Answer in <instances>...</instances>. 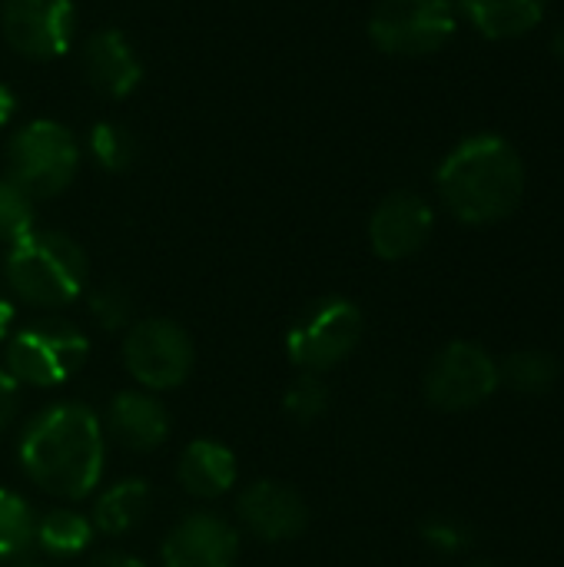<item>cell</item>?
<instances>
[{
	"label": "cell",
	"instance_id": "6da1fadb",
	"mask_svg": "<svg viewBox=\"0 0 564 567\" xmlns=\"http://www.w3.org/2000/svg\"><path fill=\"white\" fill-rule=\"evenodd\" d=\"M17 455L37 488L63 502H80L103 478V425L83 402L47 405L27 422Z\"/></svg>",
	"mask_w": 564,
	"mask_h": 567
},
{
	"label": "cell",
	"instance_id": "7a4b0ae2",
	"mask_svg": "<svg viewBox=\"0 0 564 567\" xmlns=\"http://www.w3.org/2000/svg\"><path fill=\"white\" fill-rule=\"evenodd\" d=\"M435 183L445 209L459 223L492 226L519 209L525 196V163L509 140L479 133L445 156Z\"/></svg>",
	"mask_w": 564,
	"mask_h": 567
},
{
	"label": "cell",
	"instance_id": "3957f363",
	"mask_svg": "<svg viewBox=\"0 0 564 567\" xmlns=\"http://www.w3.org/2000/svg\"><path fill=\"white\" fill-rule=\"evenodd\" d=\"M3 282L13 299L37 309H63L86 286V252L76 239L53 229H33L7 246Z\"/></svg>",
	"mask_w": 564,
	"mask_h": 567
},
{
	"label": "cell",
	"instance_id": "277c9868",
	"mask_svg": "<svg viewBox=\"0 0 564 567\" xmlns=\"http://www.w3.org/2000/svg\"><path fill=\"white\" fill-rule=\"evenodd\" d=\"M80 169V140L57 120H30L7 140V179L33 199L60 196Z\"/></svg>",
	"mask_w": 564,
	"mask_h": 567
},
{
	"label": "cell",
	"instance_id": "5b68a950",
	"mask_svg": "<svg viewBox=\"0 0 564 567\" xmlns=\"http://www.w3.org/2000/svg\"><path fill=\"white\" fill-rule=\"evenodd\" d=\"M90 342L70 319H37L10 332L7 339V372L20 385H63L86 362Z\"/></svg>",
	"mask_w": 564,
	"mask_h": 567
},
{
	"label": "cell",
	"instance_id": "8992f818",
	"mask_svg": "<svg viewBox=\"0 0 564 567\" xmlns=\"http://www.w3.org/2000/svg\"><path fill=\"white\" fill-rule=\"evenodd\" d=\"M362 329H366V319L352 299L322 296L309 302L289 326L286 355L302 372H312V375L329 372L356 352Z\"/></svg>",
	"mask_w": 564,
	"mask_h": 567
},
{
	"label": "cell",
	"instance_id": "52a82bcc",
	"mask_svg": "<svg viewBox=\"0 0 564 567\" xmlns=\"http://www.w3.org/2000/svg\"><path fill=\"white\" fill-rule=\"evenodd\" d=\"M455 33L449 0H379L369 17V40L389 56H429Z\"/></svg>",
	"mask_w": 564,
	"mask_h": 567
},
{
	"label": "cell",
	"instance_id": "ba28073f",
	"mask_svg": "<svg viewBox=\"0 0 564 567\" xmlns=\"http://www.w3.org/2000/svg\"><path fill=\"white\" fill-rule=\"evenodd\" d=\"M123 365L146 392L180 389L193 372V339L173 319H140L126 329Z\"/></svg>",
	"mask_w": 564,
	"mask_h": 567
},
{
	"label": "cell",
	"instance_id": "9c48e42d",
	"mask_svg": "<svg viewBox=\"0 0 564 567\" xmlns=\"http://www.w3.org/2000/svg\"><path fill=\"white\" fill-rule=\"evenodd\" d=\"M502 389L499 362L479 342H449L435 352L425 372V399L439 412H469L485 405Z\"/></svg>",
	"mask_w": 564,
	"mask_h": 567
},
{
	"label": "cell",
	"instance_id": "30bf717a",
	"mask_svg": "<svg viewBox=\"0 0 564 567\" xmlns=\"http://www.w3.org/2000/svg\"><path fill=\"white\" fill-rule=\"evenodd\" d=\"M0 30L13 53L53 60L76 40V7L73 0H3Z\"/></svg>",
	"mask_w": 564,
	"mask_h": 567
},
{
	"label": "cell",
	"instance_id": "8fae6325",
	"mask_svg": "<svg viewBox=\"0 0 564 567\" xmlns=\"http://www.w3.org/2000/svg\"><path fill=\"white\" fill-rule=\"evenodd\" d=\"M435 226V213L432 206L409 189L389 193L369 219V246L379 259L386 262H402L409 256H416Z\"/></svg>",
	"mask_w": 564,
	"mask_h": 567
},
{
	"label": "cell",
	"instance_id": "7c38bea8",
	"mask_svg": "<svg viewBox=\"0 0 564 567\" xmlns=\"http://www.w3.org/2000/svg\"><path fill=\"white\" fill-rule=\"evenodd\" d=\"M160 558L163 567H233L239 532L213 512H193L170 528Z\"/></svg>",
	"mask_w": 564,
	"mask_h": 567
},
{
	"label": "cell",
	"instance_id": "4fadbf2b",
	"mask_svg": "<svg viewBox=\"0 0 564 567\" xmlns=\"http://www.w3.org/2000/svg\"><path fill=\"white\" fill-rule=\"evenodd\" d=\"M236 512L243 528L269 545L293 542L309 525V508L302 495L283 482H253L249 488H243Z\"/></svg>",
	"mask_w": 564,
	"mask_h": 567
},
{
	"label": "cell",
	"instance_id": "5bb4252c",
	"mask_svg": "<svg viewBox=\"0 0 564 567\" xmlns=\"http://www.w3.org/2000/svg\"><path fill=\"white\" fill-rule=\"evenodd\" d=\"M80 63H83L86 83L106 100H126L143 80L140 53L133 50L126 33L116 27H103V30L90 33L83 40Z\"/></svg>",
	"mask_w": 564,
	"mask_h": 567
},
{
	"label": "cell",
	"instance_id": "9a60e30c",
	"mask_svg": "<svg viewBox=\"0 0 564 567\" xmlns=\"http://www.w3.org/2000/svg\"><path fill=\"white\" fill-rule=\"evenodd\" d=\"M110 435L130 452H156L170 439V415L153 392H116L106 412Z\"/></svg>",
	"mask_w": 564,
	"mask_h": 567
},
{
	"label": "cell",
	"instance_id": "2e32d148",
	"mask_svg": "<svg viewBox=\"0 0 564 567\" xmlns=\"http://www.w3.org/2000/svg\"><path fill=\"white\" fill-rule=\"evenodd\" d=\"M176 478L180 485L193 495V498H219L226 495L236 478H239V465L236 455L213 442V439H196L183 449L180 465H176Z\"/></svg>",
	"mask_w": 564,
	"mask_h": 567
},
{
	"label": "cell",
	"instance_id": "e0dca14e",
	"mask_svg": "<svg viewBox=\"0 0 564 567\" xmlns=\"http://www.w3.org/2000/svg\"><path fill=\"white\" fill-rule=\"evenodd\" d=\"M469 23L492 40H512L535 30L548 0H459Z\"/></svg>",
	"mask_w": 564,
	"mask_h": 567
},
{
	"label": "cell",
	"instance_id": "ac0fdd59",
	"mask_svg": "<svg viewBox=\"0 0 564 567\" xmlns=\"http://www.w3.org/2000/svg\"><path fill=\"white\" fill-rule=\"evenodd\" d=\"M150 502H153V495L143 478H123L100 492L90 525H93V532H100L106 538L130 535L150 515Z\"/></svg>",
	"mask_w": 564,
	"mask_h": 567
},
{
	"label": "cell",
	"instance_id": "d6986e66",
	"mask_svg": "<svg viewBox=\"0 0 564 567\" xmlns=\"http://www.w3.org/2000/svg\"><path fill=\"white\" fill-rule=\"evenodd\" d=\"M93 525L90 518H83L80 512L73 508H53L47 515L37 518V528H33V545L50 555V558H60V561H70L76 555H83L93 542Z\"/></svg>",
	"mask_w": 564,
	"mask_h": 567
},
{
	"label": "cell",
	"instance_id": "ffe728a7",
	"mask_svg": "<svg viewBox=\"0 0 564 567\" xmlns=\"http://www.w3.org/2000/svg\"><path fill=\"white\" fill-rule=\"evenodd\" d=\"M558 359L545 349H519L499 365L502 385H509L515 395H545L558 382Z\"/></svg>",
	"mask_w": 564,
	"mask_h": 567
},
{
	"label": "cell",
	"instance_id": "44dd1931",
	"mask_svg": "<svg viewBox=\"0 0 564 567\" xmlns=\"http://www.w3.org/2000/svg\"><path fill=\"white\" fill-rule=\"evenodd\" d=\"M37 512L10 488H0V561H20L33 548Z\"/></svg>",
	"mask_w": 564,
	"mask_h": 567
},
{
	"label": "cell",
	"instance_id": "7402d4cb",
	"mask_svg": "<svg viewBox=\"0 0 564 567\" xmlns=\"http://www.w3.org/2000/svg\"><path fill=\"white\" fill-rule=\"evenodd\" d=\"M86 153H90V159L100 169H106V173H126L136 163L140 146H136V140H133V133L126 126L110 123V120H100L86 133Z\"/></svg>",
	"mask_w": 564,
	"mask_h": 567
},
{
	"label": "cell",
	"instance_id": "603a6c76",
	"mask_svg": "<svg viewBox=\"0 0 564 567\" xmlns=\"http://www.w3.org/2000/svg\"><path fill=\"white\" fill-rule=\"evenodd\" d=\"M37 229V199L0 176V243L13 246Z\"/></svg>",
	"mask_w": 564,
	"mask_h": 567
},
{
	"label": "cell",
	"instance_id": "cb8c5ba5",
	"mask_svg": "<svg viewBox=\"0 0 564 567\" xmlns=\"http://www.w3.org/2000/svg\"><path fill=\"white\" fill-rule=\"evenodd\" d=\"M90 306V316L93 322L103 329V332H120V329H130L133 326V296L126 286L120 282H103L90 292L86 299Z\"/></svg>",
	"mask_w": 564,
	"mask_h": 567
},
{
	"label": "cell",
	"instance_id": "d4e9b609",
	"mask_svg": "<svg viewBox=\"0 0 564 567\" xmlns=\"http://www.w3.org/2000/svg\"><path fill=\"white\" fill-rule=\"evenodd\" d=\"M326 405H329V392H326L322 379H319V375H312V372H302V375L286 389V395H283V409H286V415H289V419H296V422H302V425H309V422L322 419Z\"/></svg>",
	"mask_w": 564,
	"mask_h": 567
},
{
	"label": "cell",
	"instance_id": "484cf974",
	"mask_svg": "<svg viewBox=\"0 0 564 567\" xmlns=\"http://www.w3.org/2000/svg\"><path fill=\"white\" fill-rule=\"evenodd\" d=\"M469 538L472 532L449 515H432L429 522H422V542L439 555H462L469 548Z\"/></svg>",
	"mask_w": 564,
	"mask_h": 567
},
{
	"label": "cell",
	"instance_id": "4316f807",
	"mask_svg": "<svg viewBox=\"0 0 564 567\" xmlns=\"http://www.w3.org/2000/svg\"><path fill=\"white\" fill-rule=\"evenodd\" d=\"M20 409V382L7 372V365H0V432L13 422Z\"/></svg>",
	"mask_w": 564,
	"mask_h": 567
},
{
	"label": "cell",
	"instance_id": "83f0119b",
	"mask_svg": "<svg viewBox=\"0 0 564 567\" xmlns=\"http://www.w3.org/2000/svg\"><path fill=\"white\" fill-rule=\"evenodd\" d=\"M13 319H17L13 296H10V289H3V286H0V342H3V339H10V332H13Z\"/></svg>",
	"mask_w": 564,
	"mask_h": 567
},
{
	"label": "cell",
	"instance_id": "f1b7e54d",
	"mask_svg": "<svg viewBox=\"0 0 564 567\" xmlns=\"http://www.w3.org/2000/svg\"><path fill=\"white\" fill-rule=\"evenodd\" d=\"M13 113H17V96L7 83H0V130L13 120Z\"/></svg>",
	"mask_w": 564,
	"mask_h": 567
},
{
	"label": "cell",
	"instance_id": "f546056e",
	"mask_svg": "<svg viewBox=\"0 0 564 567\" xmlns=\"http://www.w3.org/2000/svg\"><path fill=\"white\" fill-rule=\"evenodd\" d=\"M90 567H146L140 558H130V555H103L96 558Z\"/></svg>",
	"mask_w": 564,
	"mask_h": 567
},
{
	"label": "cell",
	"instance_id": "4dcf8cb0",
	"mask_svg": "<svg viewBox=\"0 0 564 567\" xmlns=\"http://www.w3.org/2000/svg\"><path fill=\"white\" fill-rule=\"evenodd\" d=\"M552 50H555V56H558V60L564 63V30H558V33H555V40H552Z\"/></svg>",
	"mask_w": 564,
	"mask_h": 567
},
{
	"label": "cell",
	"instance_id": "1f68e13d",
	"mask_svg": "<svg viewBox=\"0 0 564 567\" xmlns=\"http://www.w3.org/2000/svg\"><path fill=\"white\" fill-rule=\"evenodd\" d=\"M10 567H40V565H33V561H17V565H10Z\"/></svg>",
	"mask_w": 564,
	"mask_h": 567
},
{
	"label": "cell",
	"instance_id": "d6a6232c",
	"mask_svg": "<svg viewBox=\"0 0 564 567\" xmlns=\"http://www.w3.org/2000/svg\"><path fill=\"white\" fill-rule=\"evenodd\" d=\"M472 567H492V565H472Z\"/></svg>",
	"mask_w": 564,
	"mask_h": 567
}]
</instances>
